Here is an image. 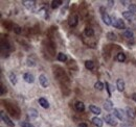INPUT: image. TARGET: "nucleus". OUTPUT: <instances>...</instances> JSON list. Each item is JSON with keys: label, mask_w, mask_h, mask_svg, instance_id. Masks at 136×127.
Masks as SVG:
<instances>
[{"label": "nucleus", "mask_w": 136, "mask_h": 127, "mask_svg": "<svg viewBox=\"0 0 136 127\" xmlns=\"http://www.w3.org/2000/svg\"><path fill=\"white\" fill-rule=\"evenodd\" d=\"M107 38L110 41H115L116 40V34L114 32H108L107 33Z\"/></svg>", "instance_id": "obj_29"}, {"label": "nucleus", "mask_w": 136, "mask_h": 127, "mask_svg": "<svg viewBox=\"0 0 136 127\" xmlns=\"http://www.w3.org/2000/svg\"><path fill=\"white\" fill-rule=\"evenodd\" d=\"M89 110H90L92 114H94V115H100V114H102V109H101L100 107L95 106V105H90V106H89Z\"/></svg>", "instance_id": "obj_14"}, {"label": "nucleus", "mask_w": 136, "mask_h": 127, "mask_svg": "<svg viewBox=\"0 0 136 127\" xmlns=\"http://www.w3.org/2000/svg\"><path fill=\"white\" fill-rule=\"evenodd\" d=\"M74 106H76V109H77L78 112H80V113L85 110V104H84L82 101H78V102L74 104Z\"/></svg>", "instance_id": "obj_17"}, {"label": "nucleus", "mask_w": 136, "mask_h": 127, "mask_svg": "<svg viewBox=\"0 0 136 127\" xmlns=\"http://www.w3.org/2000/svg\"><path fill=\"white\" fill-rule=\"evenodd\" d=\"M54 77L61 82L62 86H65L66 83H69V78L67 77L66 73L64 72V70L61 68V67H54Z\"/></svg>", "instance_id": "obj_1"}, {"label": "nucleus", "mask_w": 136, "mask_h": 127, "mask_svg": "<svg viewBox=\"0 0 136 127\" xmlns=\"http://www.w3.org/2000/svg\"><path fill=\"white\" fill-rule=\"evenodd\" d=\"M85 67L88 70H93L94 69V63L92 61H86L85 62Z\"/></svg>", "instance_id": "obj_23"}, {"label": "nucleus", "mask_w": 136, "mask_h": 127, "mask_svg": "<svg viewBox=\"0 0 136 127\" xmlns=\"http://www.w3.org/2000/svg\"><path fill=\"white\" fill-rule=\"evenodd\" d=\"M112 25H113V27H115V28H117V29H124V28L126 27V25H125V23H124V21H123L121 19H116V20H114V22L112 23Z\"/></svg>", "instance_id": "obj_6"}, {"label": "nucleus", "mask_w": 136, "mask_h": 127, "mask_svg": "<svg viewBox=\"0 0 136 127\" xmlns=\"http://www.w3.org/2000/svg\"><path fill=\"white\" fill-rule=\"evenodd\" d=\"M3 102H4V101H3ZM4 103H5L4 106H5L6 110H7L13 117L19 118V108H18L16 105H14V104H10L8 102H4Z\"/></svg>", "instance_id": "obj_2"}, {"label": "nucleus", "mask_w": 136, "mask_h": 127, "mask_svg": "<svg viewBox=\"0 0 136 127\" xmlns=\"http://www.w3.org/2000/svg\"><path fill=\"white\" fill-rule=\"evenodd\" d=\"M131 97H132V99H133V100H134V101L136 102V93H133Z\"/></svg>", "instance_id": "obj_37"}, {"label": "nucleus", "mask_w": 136, "mask_h": 127, "mask_svg": "<svg viewBox=\"0 0 136 127\" xmlns=\"http://www.w3.org/2000/svg\"><path fill=\"white\" fill-rule=\"evenodd\" d=\"M116 87H117V90H118L119 92H123V91L125 90V81H124L121 78L117 79V81H116Z\"/></svg>", "instance_id": "obj_13"}, {"label": "nucleus", "mask_w": 136, "mask_h": 127, "mask_svg": "<svg viewBox=\"0 0 136 127\" xmlns=\"http://www.w3.org/2000/svg\"><path fill=\"white\" fill-rule=\"evenodd\" d=\"M0 89H1V95H4V94L6 93V91H7V90H6V87L3 86V84H1V88H0Z\"/></svg>", "instance_id": "obj_35"}, {"label": "nucleus", "mask_w": 136, "mask_h": 127, "mask_svg": "<svg viewBox=\"0 0 136 127\" xmlns=\"http://www.w3.org/2000/svg\"><path fill=\"white\" fill-rule=\"evenodd\" d=\"M104 119H105L106 123H108L111 126H116L117 125V120H116L114 115H106Z\"/></svg>", "instance_id": "obj_3"}, {"label": "nucleus", "mask_w": 136, "mask_h": 127, "mask_svg": "<svg viewBox=\"0 0 136 127\" xmlns=\"http://www.w3.org/2000/svg\"><path fill=\"white\" fill-rule=\"evenodd\" d=\"M78 127H88V126H87L86 123H80V124L78 125Z\"/></svg>", "instance_id": "obj_36"}, {"label": "nucleus", "mask_w": 136, "mask_h": 127, "mask_svg": "<svg viewBox=\"0 0 136 127\" xmlns=\"http://www.w3.org/2000/svg\"><path fill=\"white\" fill-rule=\"evenodd\" d=\"M129 12H131L133 14H136V4H134V3H130L129 4Z\"/></svg>", "instance_id": "obj_31"}, {"label": "nucleus", "mask_w": 136, "mask_h": 127, "mask_svg": "<svg viewBox=\"0 0 136 127\" xmlns=\"http://www.w3.org/2000/svg\"><path fill=\"white\" fill-rule=\"evenodd\" d=\"M85 34H86L87 36L91 38V36L94 35V30H93L91 27H86V28H85Z\"/></svg>", "instance_id": "obj_22"}, {"label": "nucleus", "mask_w": 136, "mask_h": 127, "mask_svg": "<svg viewBox=\"0 0 136 127\" xmlns=\"http://www.w3.org/2000/svg\"><path fill=\"white\" fill-rule=\"evenodd\" d=\"M20 125H21V127H35L32 124H30L29 122H26V121L21 122V123H20Z\"/></svg>", "instance_id": "obj_33"}, {"label": "nucleus", "mask_w": 136, "mask_h": 127, "mask_svg": "<svg viewBox=\"0 0 136 127\" xmlns=\"http://www.w3.org/2000/svg\"><path fill=\"white\" fill-rule=\"evenodd\" d=\"M13 30L16 32L17 34H20L21 32H22V28L20 27V26H18V25H16V24H14V27H13Z\"/></svg>", "instance_id": "obj_30"}, {"label": "nucleus", "mask_w": 136, "mask_h": 127, "mask_svg": "<svg viewBox=\"0 0 136 127\" xmlns=\"http://www.w3.org/2000/svg\"><path fill=\"white\" fill-rule=\"evenodd\" d=\"M78 22H79V17H78V15H72L70 18H69V21H68V23H69V25L71 26V27H76L77 25H78Z\"/></svg>", "instance_id": "obj_9"}, {"label": "nucleus", "mask_w": 136, "mask_h": 127, "mask_svg": "<svg viewBox=\"0 0 136 127\" xmlns=\"http://www.w3.org/2000/svg\"><path fill=\"white\" fill-rule=\"evenodd\" d=\"M10 81H11V83L14 84V86L17 83V77H16V75H15L14 73H11V74H10Z\"/></svg>", "instance_id": "obj_28"}, {"label": "nucleus", "mask_w": 136, "mask_h": 127, "mask_svg": "<svg viewBox=\"0 0 136 127\" xmlns=\"http://www.w3.org/2000/svg\"><path fill=\"white\" fill-rule=\"evenodd\" d=\"M101 12H102V19L104 21V23L106 25H112V22H111V18L108 14L104 10V7H101Z\"/></svg>", "instance_id": "obj_4"}, {"label": "nucleus", "mask_w": 136, "mask_h": 127, "mask_svg": "<svg viewBox=\"0 0 136 127\" xmlns=\"http://www.w3.org/2000/svg\"><path fill=\"white\" fill-rule=\"evenodd\" d=\"M23 4H24V6L25 7H27L28 9H30V8H34L35 7V1H23L22 2Z\"/></svg>", "instance_id": "obj_21"}, {"label": "nucleus", "mask_w": 136, "mask_h": 127, "mask_svg": "<svg viewBox=\"0 0 136 127\" xmlns=\"http://www.w3.org/2000/svg\"><path fill=\"white\" fill-rule=\"evenodd\" d=\"M108 3H109V6H112L113 3H114V1H108Z\"/></svg>", "instance_id": "obj_38"}, {"label": "nucleus", "mask_w": 136, "mask_h": 127, "mask_svg": "<svg viewBox=\"0 0 136 127\" xmlns=\"http://www.w3.org/2000/svg\"><path fill=\"white\" fill-rule=\"evenodd\" d=\"M105 88H106V90H107V92H108V95L109 97H111V95H112V92H111V87H110V84H109L108 82H106L105 83Z\"/></svg>", "instance_id": "obj_34"}, {"label": "nucleus", "mask_w": 136, "mask_h": 127, "mask_svg": "<svg viewBox=\"0 0 136 127\" xmlns=\"http://www.w3.org/2000/svg\"><path fill=\"white\" fill-rule=\"evenodd\" d=\"M123 17L125 18V19H127L128 21H133V20H135L136 16L135 14H133V13H131V12H129V10H126V12H123Z\"/></svg>", "instance_id": "obj_7"}, {"label": "nucleus", "mask_w": 136, "mask_h": 127, "mask_svg": "<svg viewBox=\"0 0 136 127\" xmlns=\"http://www.w3.org/2000/svg\"><path fill=\"white\" fill-rule=\"evenodd\" d=\"M23 79L28 82V83H32L34 81H35V77H34V75L32 74H30V73H25L24 75H23Z\"/></svg>", "instance_id": "obj_12"}, {"label": "nucleus", "mask_w": 136, "mask_h": 127, "mask_svg": "<svg viewBox=\"0 0 136 127\" xmlns=\"http://www.w3.org/2000/svg\"><path fill=\"white\" fill-rule=\"evenodd\" d=\"M94 88H95L96 90H99V91H102V90L105 88V84H104L102 81H96L95 84H94Z\"/></svg>", "instance_id": "obj_25"}, {"label": "nucleus", "mask_w": 136, "mask_h": 127, "mask_svg": "<svg viewBox=\"0 0 136 127\" xmlns=\"http://www.w3.org/2000/svg\"><path fill=\"white\" fill-rule=\"evenodd\" d=\"M57 59H58V61H60V62H63V63L67 61V56H66V54H64V53H62V52L58 54Z\"/></svg>", "instance_id": "obj_24"}, {"label": "nucleus", "mask_w": 136, "mask_h": 127, "mask_svg": "<svg viewBox=\"0 0 136 127\" xmlns=\"http://www.w3.org/2000/svg\"><path fill=\"white\" fill-rule=\"evenodd\" d=\"M123 35L126 39H133L134 33H133V31L131 29H126V30H124V32H123Z\"/></svg>", "instance_id": "obj_19"}, {"label": "nucleus", "mask_w": 136, "mask_h": 127, "mask_svg": "<svg viewBox=\"0 0 136 127\" xmlns=\"http://www.w3.org/2000/svg\"><path fill=\"white\" fill-rule=\"evenodd\" d=\"M113 115H114L117 119H119V120H124V119H125V117H124V112H123L121 109H119V108H114Z\"/></svg>", "instance_id": "obj_10"}, {"label": "nucleus", "mask_w": 136, "mask_h": 127, "mask_svg": "<svg viewBox=\"0 0 136 127\" xmlns=\"http://www.w3.org/2000/svg\"><path fill=\"white\" fill-rule=\"evenodd\" d=\"M39 104L43 107V108H48L49 107V103L45 98H39Z\"/></svg>", "instance_id": "obj_18"}, {"label": "nucleus", "mask_w": 136, "mask_h": 127, "mask_svg": "<svg viewBox=\"0 0 136 127\" xmlns=\"http://www.w3.org/2000/svg\"><path fill=\"white\" fill-rule=\"evenodd\" d=\"M117 61L120 62V63L125 62V61H126V54L123 53V52H119V53L117 54Z\"/></svg>", "instance_id": "obj_27"}, {"label": "nucleus", "mask_w": 136, "mask_h": 127, "mask_svg": "<svg viewBox=\"0 0 136 127\" xmlns=\"http://www.w3.org/2000/svg\"><path fill=\"white\" fill-rule=\"evenodd\" d=\"M92 123H93L96 127H103V124H104L103 120L100 119V118H97V117L92 118Z\"/></svg>", "instance_id": "obj_16"}, {"label": "nucleus", "mask_w": 136, "mask_h": 127, "mask_svg": "<svg viewBox=\"0 0 136 127\" xmlns=\"http://www.w3.org/2000/svg\"><path fill=\"white\" fill-rule=\"evenodd\" d=\"M127 115H128V117H129V118H131V119H133V118H134L133 110H132L130 107H127Z\"/></svg>", "instance_id": "obj_32"}, {"label": "nucleus", "mask_w": 136, "mask_h": 127, "mask_svg": "<svg viewBox=\"0 0 136 127\" xmlns=\"http://www.w3.org/2000/svg\"><path fill=\"white\" fill-rule=\"evenodd\" d=\"M62 3H63V1H61V0H54V1L51 2V7H53L54 9V8H58Z\"/></svg>", "instance_id": "obj_26"}, {"label": "nucleus", "mask_w": 136, "mask_h": 127, "mask_svg": "<svg viewBox=\"0 0 136 127\" xmlns=\"http://www.w3.org/2000/svg\"><path fill=\"white\" fill-rule=\"evenodd\" d=\"M39 81H40V84H41L43 88H47V87H48V84H49L48 78H47L44 74H42V75H40V76H39Z\"/></svg>", "instance_id": "obj_8"}, {"label": "nucleus", "mask_w": 136, "mask_h": 127, "mask_svg": "<svg viewBox=\"0 0 136 127\" xmlns=\"http://www.w3.org/2000/svg\"><path fill=\"white\" fill-rule=\"evenodd\" d=\"M28 116H29L30 119H37L38 116H39V113H38V110L35 109V108H29V109H28Z\"/></svg>", "instance_id": "obj_11"}, {"label": "nucleus", "mask_w": 136, "mask_h": 127, "mask_svg": "<svg viewBox=\"0 0 136 127\" xmlns=\"http://www.w3.org/2000/svg\"><path fill=\"white\" fill-rule=\"evenodd\" d=\"M1 119H2V121L7 125V126L10 127H14L15 126V123H14V121H12L3 112H1Z\"/></svg>", "instance_id": "obj_5"}, {"label": "nucleus", "mask_w": 136, "mask_h": 127, "mask_svg": "<svg viewBox=\"0 0 136 127\" xmlns=\"http://www.w3.org/2000/svg\"><path fill=\"white\" fill-rule=\"evenodd\" d=\"M104 108H105L107 112H110V110L113 109V103H112V101H111L110 99L105 101V103H104Z\"/></svg>", "instance_id": "obj_15"}, {"label": "nucleus", "mask_w": 136, "mask_h": 127, "mask_svg": "<svg viewBox=\"0 0 136 127\" xmlns=\"http://www.w3.org/2000/svg\"><path fill=\"white\" fill-rule=\"evenodd\" d=\"M10 50L11 49V44L7 42V41H4L2 40L1 41V50Z\"/></svg>", "instance_id": "obj_20"}]
</instances>
